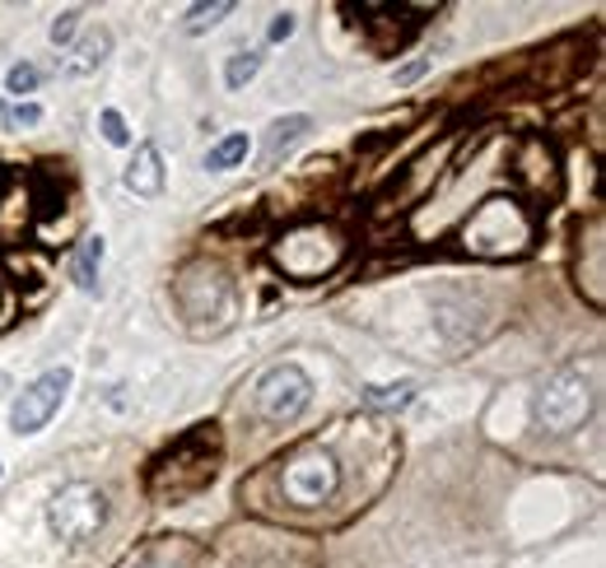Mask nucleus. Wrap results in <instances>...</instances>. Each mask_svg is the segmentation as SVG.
Segmentation results:
<instances>
[{"instance_id":"nucleus-1","label":"nucleus","mask_w":606,"mask_h":568,"mask_svg":"<svg viewBox=\"0 0 606 568\" xmlns=\"http://www.w3.org/2000/svg\"><path fill=\"white\" fill-rule=\"evenodd\" d=\"M220 456H224L220 424H196V429H186L173 448H164L150 462V476H145L150 499L182 503V499L201 494V489L215 480V470H220Z\"/></svg>"},{"instance_id":"nucleus-2","label":"nucleus","mask_w":606,"mask_h":568,"mask_svg":"<svg viewBox=\"0 0 606 568\" xmlns=\"http://www.w3.org/2000/svg\"><path fill=\"white\" fill-rule=\"evenodd\" d=\"M532 210L518 201V196H490L480 201L462 224V247L472 257H486V261H504V257H518V251L532 247Z\"/></svg>"},{"instance_id":"nucleus-3","label":"nucleus","mask_w":606,"mask_h":568,"mask_svg":"<svg viewBox=\"0 0 606 568\" xmlns=\"http://www.w3.org/2000/svg\"><path fill=\"white\" fill-rule=\"evenodd\" d=\"M271 257L289 280H322L346 261V238H340V229L322 224V219H308V224H294L289 233H280Z\"/></svg>"},{"instance_id":"nucleus-4","label":"nucleus","mask_w":606,"mask_h":568,"mask_svg":"<svg viewBox=\"0 0 606 568\" xmlns=\"http://www.w3.org/2000/svg\"><path fill=\"white\" fill-rule=\"evenodd\" d=\"M103 522H107V494L99 485H89V480L61 485L52 494V503H47V531H52L61 545H70V550L89 545L93 535L103 531Z\"/></svg>"},{"instance_id":"nucleus-5","label":"nucleus","mask_w":606,"mask_h":568,"mask_svg":"<svg viewBox=\"0 0 606 568\" xmlns=\"http://www.w3.org/2000/svg\"><path fill=\"white\" fill-rule=\"evenodd\" d=\"M275 480L285 503H294V508H322V503L340 494V462L326 448H299L280 462Z\"/></svg>"},{"instance_id":"nucleus-6","label":"nucleus","mask_w":606,"mask_h":568,"mask_svg":"<svg viewBox=\"0 0 606 568\" xmlns=\"http://www.w3.org/2000/svg\"><path fill=\"white\" fill-rule=\"evenodd\" d=\"M593 415V387L583 373H555L546 387L537 391V424L546 434H573Z\"/></svg>"},{"instance_id":"nucleus-7","label":"nucleus","mask_w":606,"mask_h":568,"mask_svg":"<svg viewBox=\"0 0 606 568\" xmlns=\"http://www.w3.org/2000/svg\"><path fill=\"white\" fill-rule=\"evenodd\" d=\"M308 401H313V377H308L299 364H275L257 383V415L267 424L299 419L308 410Z\"/></svg>"},{"instance_id":"nucleus-8","label":"nucleus","mask_w":606,"mask_h":568,"mask_svg":"<svg viewBox=\"0 0 606 568\" xmlns=\"http://www.w3.org/2000/svg\"><path fill=\"white\" fill-rule=\"evenodd\" d=\"M70 369H47L42 377H34L20 397H14L10 405V429L14 434H38L52 424V415L61 410V401H66V391H70Z\"/></svg>"},{"instance_id":"nucleus-9","label":"nucleus","mask_w":606,"mask_h":568,"mask_svg":"<svg viewBox=\"0 0 606 568\" xmlns=\"http://www.w3.org/2000/svg\"><path fill=\"white\" fill-rule=\"evenodd\" d=\"M178 304L186 318H224L229 312V280L206 261H192L178 275Z\"/></svg>"},{"instance_id":"nucleus-10","label":"nucleus","mask_w":606,"mask_h":568,"mask_svg":"<svg viewBox=\"0 0 606 568\" xmlns=\"http://www.w3.org/2000/svg\"><path fill=\"white\" fill-rule=\"evenodd\" d=\"M606 219L593 215L588 219V238L579 233V251H573V280H579V294H588V304L602 308L606 304Z\"/></svg>"},{"instance_id":"nucleus-11","label":"nucleus","mask_w":606,"mask_h":568,"mask_svg":"<svg viewBox=\"0 0 606 568\" xmlns=\"http://www.w3.org/2000/svg\"><path fill=\"white\" fill-rule=\"evenodd\" d=\"M107 52H113V34H107V28H89L85 38H75L66 47V56L56 61V70L66 75V80H85V75H93L103 66Z\"/></svg>"},{"instance_id":"nucleus-12","label":"nucleus","mask_w":606,"mask_h":568,"mask_svg":"<svg viewBox=\"0 0 606 568\" xmlns=\"http://www.w3.org/2000/svg\"><path fill=\"white\" fill-rule=\"evenodd\" d=\"M127 186L136 196H145V201H154L164 192V154H159L154 140H140V145H136V159L127 168Z\"/></svg>"},{"instance_id":"nucleus-13","label":"nucleus","mask_w":606,"mask_h":568,"mask_svg":"<svg viewBox=\"0 0 606 568\" xmlns=\"http://www.w3.org/2000/svg\"><path fill=\"white\" fill-rule=\"evenodd\" d=\"M308 131H313V117H304V113H289V117L271 121L267 126V145H261V164H275L280 154H289Z\"/></svg>"},{"instance_id":"nucleus-14","label":"nucleus","mask_w":606,"mask_h":568,"mask_svg":"<svg viewBox=\"0 0 606 568\" xmlns=\"http://www.w3.org/2000/svg\"><path fill=\"white\" fill-rule=\"evenodd\" d=\"M99 266H103V238H85L70 257V280L80 284L85 294H93L99 289Z\"/></svg>"},{"instance_id":"nucleus-15","label":"nucleus","mask_w":606,"mask_h":568,"mask_svg":"<svg viewBox=\"0 0 606 568\" xmlns=\"http://www.w3.org/2000/svg\"><path fill=\"white\" fill-rule=\"evenodd\" d=\"M415 397H420L415 383H373V387H364V405L369 410H383V415H392V410H407Z\"/></svg>"},{"instance_id":"nucleus-16","label":"nucleus","mask_w":606,"mask_h":568,"mask_svg":"<svg viewBox=\"0 0 606 568\" xmlns=\"http://www.w3.org/2000/svg\"><path fill=\"white\" fill-rule=\"evenodd\" d=\"M247 150H253V140H247V131H229L224 140H215L210 154H206V168L210 172H229V168H238L247 159Z\"/></svg>"},{"instance_id":"nucleus-17","label":"nucleus","mask_w":606,"mask_h":568,"mask_svg":"<svg viewBox=\"0 0 606 568\" xmlns=\"http://www.w3.org/2000/svg\"><path fill=\"white\" fill-rule=\"evenodd\" d=\"M224 14H233V0H210V5H192L186 10V34H206V28H215L224 20Z\"/></svg>"},{"instance_id":"nucleus-18","label":"nucleus","mask_w":606,"mask_h":568,"mask_svg":"<svg viewBox=\"0 0 606 568\" xmlns=\"http://www.w3.org/2000/svg\"><path fill=\"white\" fill-rule=\"evenodd\" d=\"M257 70H261V52H233L224 61V85L229 89H243L247 80H257Z\"/></svg>"},{"instance_id":"nucleus-19","label":"nucleus","mask_w":606,"mask_h":568,"mask_svg":"<svg viewBox=\"0 0 606 568\" xmlns=\"http://www.w3.org/2000/svg\"><path fill=\"white\" fill-rule=\"evenodd\" d=\"M42 85V70L34 66V61H20V66L5 70V93L10 99H24V93H34Z\"/></svg>"},{"instance_id":"nucleus-20","label":"nucleus","mask_w":606,"mask_h":568,"mask_svg":"<svg viewBox=\"0 0 606 568\" xmlns=\"http://www.w3.org/2000/svg\"><path fill=\"white\" fill-rule=\"evenodd\" d=\"M0 121H5L10 131H20V126H38L42 107L38 103H0Z\"/></svg>"},{"instance_id":"nucleus-21","label":"nucleus","mask_w":606,"mask_h":568,"mask_svg":"<svg viewBox=\"0 0 606 568\" xmlns=\"http://www.w3.org/2000/svg\"><path fill=\"white\" fill-rule=\"evenodd\" d=\"M186 564H192V555H186L182 545H159V550H150L136 568H186Z\"/></svg>"},{"instance_id":"nucleus-22","label":"nucleus","mask_w":606,"mask_h":568,"mask_svg":"<svg viewBox=\"0 0 606 568\" xmlns=\"http://www.w3.org/2000/svg\"><path fill=\"white\" fill-rule=\"evenodd\" d=\"M99 131L107 145H131V131H127V117L117 113V107H103L99 113Z\"/></svg>"},{"instance_id":"nucleus-23","label":"nucleus","mask_w":606,"mask_h":568,"mask_svg":"<svg viewBox=\"0 0 606 568\" xmlns=\"http://www.w3.org/2000/svg\"><path fill=\"white\" fill-rule=\"evenodd\" d=\"M80 24H85V10H61L56 24H52V42L56 47H70L75 38H80Z\"/></svg>"},{"instance_id":"nucleus-24","label":"nucleus","mask_w":606,"mask_h":568,"mask_svg":"<svg viewBox=\"0 0 606 568\" xmlns=\"http://www.w3.org/2000/svg\"><path fill=\"white\" fill-rule=\"evenodd\" d=\"M425 70H429V61H425V56H415V61H407L401 70H392V80H397V85H415Z\"/></svg>"},{"instance_id":"nucleus-25","label":"nucleus","mask_w":606,"mask_h":568,"mask_svg":"<svg viewBox=\"0 0 606 568\" xmlns=\"http://www.w3.org/2000/svg\"><path fill=\"white\" fill-rule=\"evenodd\" d=\"M289 34H294V14L285 10V14H275V20H271V28H267V38H271V42H285Z\"/></svg>"},{"instance_id":"nucleus-26","label":"nucleus","mask_w":606,"mask_h":568,"mask_svg":"<svg viewBox=\"0 0 606 568\" xmlns=\"http://www.w3.org/2000/svg\"><path fill=\"white\" fill-rule=\"evenodd\" d=\"M0 476H5V466H0Z\"/></svg>"}]
</instances>
